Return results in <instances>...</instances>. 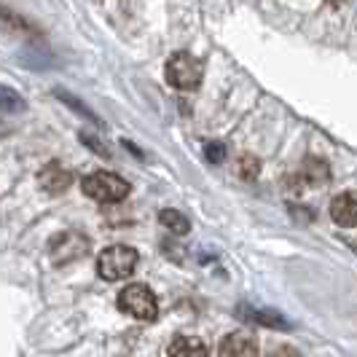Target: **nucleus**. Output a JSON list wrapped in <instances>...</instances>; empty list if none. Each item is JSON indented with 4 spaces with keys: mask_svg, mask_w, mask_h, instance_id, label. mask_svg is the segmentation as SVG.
I'll list each match as a JSON object with an SVG mask.
<instances>
[{
    "mask_svg": "<svg viewBox=\"0 0 357 357\" xmlns=\"http://www.w3.org/2000/svg\"><path fill=\"white\" fill-rule=\"evenodd\" d=\"M331 180V167L328 161L322 159H306L298 172L293 175V185H296V194H301V188H317V185H325Z\"/></svg>",
    "mask_w": 357,
    "mask_h": 357,
    "instance_id": "423d86ee",
    "label": "nucleus"
},
{
    "mask_svg": "<svg viewBox=\"0 0 357 357\" xmlns=\"http://www.w3.org/2000/svg\"><path fill=\"white\" fill-rule=\"evenodd\" d=\"M220 357H258V341L245 331H234L218 347Z\"/></svg>",
    "mask_w": 357,
    "mask_h": 357,
    "instance_id": "0eeeda50",
    "label": "nucleus"
},
{
    "mask_svg": "<svg viewBox=\"0 0 357 357\" xmlns=\"http://www.w3.org/2000/svg\"><path fill=\"white\" fill-rule=\"evenodd\" d=\"M164 75H167L169 86H175L180 91H194L202 84V78H204V68H202V62L194 54L178 52L167 59Z\"/></svg>",
    "mask_w": 357,
    "mask_h": 357,
    "instance_id": "7ed1b4c3",
    "label": "nucleus"
},
{
    "mask_svg": "<svg viewBox=\"0 0 357 357\" xmlns=\"http://www.w3.org/2000/svg\"><path fill=\"white\" fill-rule=\"evenodd\" d=\"M81 191L100 204H116V202H124L132 188L121 175L100 169V172H91L81 180Z\"/></svg>",
    "mask_w": 357,
    "mask_h": 357,
    "instance_id": "f257e3e1",
    "label": "nucleus"
},
{
    "mask_svg": "<svg viewBox=\"0 0 357 357\" xmlns=\"http://www.w3.org/2000/svg\"><path fill=\"white\" fill-rule=\"evenodd\" d=\"M81 140H84V143H86V145H91V148H94V151H97V153H100V156H110V153H107L105 148H102V145L97 143V140H94V137H89V135H81Z\"/></svg>",
    "mask_w": 357,
    "mask_h": 357,
    "instance_id": "6ab92c4d",
    "label": "nucleus"
},
{
    "mask_svg": "<svg viewBox=\"0 0 357 357\" xmlns=\"http://www.w3.org/2000/svg\"><path fill=\"white\" fill-rule=\"evenodd\" d=\"M86 252H89V239L78 231H62L59 236H54L52 245H49L52 264H56V266L73 264V261L84 258Z\"/></svg>",
    "mask_w": 357,
    "mask_h": 357,
    "instance_id": "39448f33",
    "label": "nucleus"
},
{
    "mask_svg": "<svg viewBox=\"0 0 357 357\" xmlns=\"http://www.w3.org/2000/svg\"><path fill=\"white\" fill-rule=\"evenodd\" d=\"M331 218L344 226V229H355L357 226V194L355 191H344L331 202Z\"/></svg>",
    "mask_w": 357,
    "mask_h": 357,
    "instance_id": "1a4fd4ad",
    "label": "nucleus"
},
{
    "mask_svg": "<svg viewBox=\"0 0 357 357\" xmlns=\"http://www.w3.org/2000/svg\"><path fill=\"white\" fill-rule=\"evenodd\" d=\"M236 314H239V317H245V320L255 322V325L274 328V331H287V328H290V322H287L282 314L271 312V309H258V306H239V309H236Z\"/></svg>",
    "mask_w": 357,
    "mask_h": 357,
    "instance_id": "9d476101",
    "label": "nucleus"
},
{
    "mask_svg": "<svg viewBox=\"0 0 357 357\" xmlns=\"http://www.w3.org/2000/svg\"><path fill=\"white\" fill-rule=\"evenodd\" d=\"M27 107L24 97L11 86H0V113H22Z\"/></svg>",
    "mask_w": 357,
    "mask_h": 357,
    "instance_id": "4468645a",
    "label": "nucleus"
},
{
    "mask_svg": "<svg viewBox=\"0 0 357 357\" xmlns=\"http://www.w3.org/2000/svg\"><path fill=\"white\" fill-rule=\"evenodd\" d=\"M140 264V255L135 248H126V245H113L105 248L97 258V274L107 280V282H119L135 274V268Z\"/></svg>",
    "mask_w": 357,
    "mask_h": 357,
    "instance_id": "f03ea898",
    "label": "nucleus"
},
{
    "mask_svg": "<svg viewBox=\"0 0 357 357\" xmlns=\"http://www.w3.org/2000/svg\"><path fill=\"white\" fill-rule=\"evenodd\" d=\"M239 175L252 180L255 175H258V161L252 159V156H245V159L239 161Z\"/></svg>",
    "mask_w": 357,
    "mask_h": 357,
    "instance_id": "dca6fc26",
    "label": "nucleus"
},
{
    "mask_svg": "<svg viewBox=\"0 0 357 357\" xmlns=\"http://www.w3.org/2000/svg\"><path fill=\"white\" fill-rule=\"evenodd\" d=\"M159 223L164 229H169L172 234H188L191 231V223H188V218L178 210H161L159 215Z\"/></svg>",
    "mask_w": 357,
    "mask_h": 357,
    "instance_id": "f8f14e48",
    "label": "nucleus"
},
{
    "mask_svg": "<svg viewBox=\"0 0 357 357\" xmlns=\"http://www.w3.org/2000/svg\"><path fill=\"white\" fill-rule=\"evenodd\" d=\"M268 357H301V355H298L293 347H277Z\"/></svg>",
    "mask_w": 357,
    "mask_h": 357,
    "instance_id": "a211bd4d",
    "label": "nucleus"
},
{
    "mask_svg": "<svg viewBox=\"0 0 357 357\" xmlns=\"http://www.w3.org/2000/svg\"><path fill=\"white\" fill-rule=\"evenodd\" d=\"M331 3H336V6H341V3H347V0H331Z\"/></svg>",
    "mask_w": 357,
    "mask_h": 357,
    "instance_id": "aec40b11",
    "label": "nucleus"
},
{
    "mask_svg": "<svg viewBox=\"0 0 357 357\" xmlns=\"http://www.w3.org/2000/svg\"><path fill=\"white\" fill-rule=\"evenodd\" d=\"M56 97H59V100H62V102H65L68 107H73L78 116H84L86 121H91V124H97V126H105V124H102V119H100L94 110H89V107L84 105L78 97H73V94H68V91H62V89H56Z\"/></svg>",
    "mask_w": 357,
    "mask_h": 357,
    "instance_id": "ddd939ff",
    "label": "nucleus"
},
{
    "mask_svg": "<svg viewBox=\"0 0 357 357\" xmlns=\"http://www.w3.org/2000/svg\"><path fill=\"white\" fill-rule=\"evenodd\" d=\"M204 153H207V159L213 161V164H218V161L226 159V148L220 143H210L207 148H204Z\"/></svg>",
    "mask_w": 357,
    "mask_h": 357,
    "instance_id": "f3484780",
    "label": "nucleus"
},
{
    "mask_svg": "<svg viewBox=\"0 0 357 357\" xmlns=\"http://www.w3.org/2000/svg\"><path fill=\"white\" fill-rule=\"evenodd\" d=\"M0 24L3 27H8V30H22V33H36L33 30V24L27 22V19L17 17L14 11H8V8H0Z\"/></svg>",
    "mask_w": 357,
    "mask_h": 357,
    "instance_id": "2eb2a0df",
    "label": "nucleus"
},
{
    "mask_svg": "<svg viewBox=\"0 0 357 357\" xmlns=\"http://www.w3.org/2000/svg\"><path fill=\"white\" fill-rule=\"evenodd\" d=\"M119 309H121L124 314H129V317H135V320H143V322L156 320V314H159L156 296L151 293V287L140 285V282H135V285H126L124 290L119 293Z\"/></svg>",
    "mask_w": 357,
    "mask_h": 357,
    "instance_id": "20e7f679",
    "label": "nucleus"
},
{
    "mask_svg": "<svg viewBox=\"0 0 357 357\" xmlns=\"http://www.w3.org/2000/svg\"><path fill=\"white\" fill-rule=\"evenodd\" d=\"M167 355L169 357H207L210 349H207V344L202 339H197V336H178V339L169 344Z\"/></svg>",
    "mask_w": 357,
    "mask_h": 357,
    "instance_id": "9b49d317",
    "label": "nucleus"
},
{
    "mask_svg": "<svg viewBox=\"0 0 357 357\" xmlns=\"http://www.w3.org/2000/svg\"><path fill=\"white\" fill-rule=\"evenodd\" d=\"M70 183H73V172L65 169L59 161L46 164V167L38 172V185H40L46 194H62V191L70 188Z\"/></svg>",
    "mask_w": 357,
    "mask_h": 357,
    "instance_id": "6e6552de",
    "label": "nucleus"
}]
</instances>
